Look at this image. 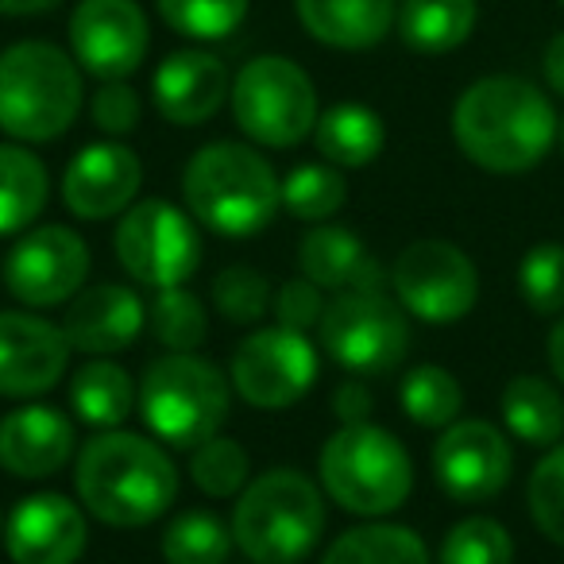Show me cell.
Masks as SVG:
<instances>
[{"mask_svg": "<svg viewBox=\"0 0 564 564\" xmlns=\"http://www.w3.org/2000/svg\"><path fill=\"white\" fill-rule=\"evenodd\" d=\"M317 371H322V360L306 333L267 325V329H251L232 348L228 383L248 406L286 410L314 391Z\"/></svg>", "mask_w": 564, "mask_h": 564, "instance_id": "obj_11", "label": "cell"}, {"mask_svg": "<svg viewBox=\"0 0 564 564\" xmlns=\"http://www.w3.org/2000/svg\"><path fill=\"white\" fill-rule=\"evenodd\" d=\"M112 248H117L120 267L132 274V282L148 291L186 286L202 267L197 220L166 197H143L128 213H120Z\"/></svg>", "mask_w": 564, "mask_h": 564, "instance_id": "obj_9", "label": "cell"}, {"mask_svg": "<svg viewBox=\"0 0 564 564\" xmlns=\"http://www.w3.org/2000/svg\"><path fill=\"white\" fill-rule=\"evenodd\" d=\"M541 70H545V82L553 94L564 97V32L553 35L545 47V55H541Z\"/></svg>", "mask_w": 564, "mask_h": 564, "instance_id": "obj_43", "label": "cell"}, {"mask_svg": "<svg viewBox=\"0 0 564 564\" xmlns=\"http://www.w3.org/2000/svg\"><path fill=\"white\" fill-rule=\"evenodd\" d=\"M4 286L28 310H51L86 291L89 243L66 225L28 228L4 256Z\"/></svg>", "mask_w": 564, "mask_h": 564, "instance_id": "obj_13", "label": "cell"}, {"mask_svg": "<svg viewBox=\"0 0 564 564\" xmlns=\"http://www.w3.org/2000/svg\"><path fill=\"white\" fill-rule=\"evenodd\" d=\"M66 35L70 55L97 82H128L151 47L148 17L135 0H78Z\"/></svg>", "mask_w": 564, "mask_h": 564, "instance_id": "obj_14", "label": "cell"}, {"mask_svg": "<svg viewBox=\"0 0 564 564\" xmlns=\"http://www.w3.org/2000/svg\"><path fill=\"white\" fill-rule=\"evenodd\" d=\"M317 340L322 352L352 376H383L406 356L410 322L406 310L383 291H340L325 302Z\"/></svg>", "mask_w": 564, "mask_h": 564, "instance_id": "obj_10", "label": "cell"}, {"mask_svg": "<svg viewBox=\"0 0 564 564\" xmlns=\"http://www.w3.org/2000/svg\"><path fill=\"white\" fill-rule=\"evenodd\" d=\"M329 495L299 468L251 476L236 495L232 541L251 564H302L325 538Z\"/></svg>", "mask_w": 564, "mask_h": 564, "instance_id": "obj_4", "label": "cell"}, {"mask_svg": "<svg viewBox=\"0 0 564 564\" xmlns=\"http://www.w3.org/2000/svg\"><path fill=\"white\" fill-rule=\"evenodd\" d=\"M348 202V182L333 163H299L282 178V209L310 225L337 217Z\"/></svg>", "mask_w": 564, "mask_h": 564, "instance_id": "obj_33", "label": "cell"}, {"mask_svg": "<svg viewBox=\"0 0 564 564\" xmlns=\"http://www.w3.org/2000/svg\"><path fill=\"white\" fill-rule=\"evenodd\" d=\"M74 55L47 40H20L0 51V132L17 143L66 135L86 105V82Z\"/></svg>", "mask_w": 564, "mask_h": 564, "instance_id": "obj_5", "label": "cell"}, {"mask_svg": "<svg viewBox=\"0 0 564 564\" xmlns=\"http://www.w3.org/2000/svg\"><path fill=\"white\" fill-rule=\"evenodd\" d=\"M437 564H514V541L495 518H460L441 541Z\"/></svg>", "mask_w": 564, "mask_h": 564, "instance_id": "obj_36", "label": "cell"}, {"mask_svg": "<svg viewBox=\"0 0 564 564\" xmlns=\"http://www.w3.org/2000/svg\"><path fill=\"white\" fill-rule=\"evenodd\" d=\"M502 422L522 445L553 448L564 437V399L541 376H514L502 387Z\"/></svg>", "mask_w": 564, "mask_h": 564, "instance_id": "obj_28", "label": "cell"}, {"mask_svg": "<svg viewBox=\"0 0 564 564\" xmlns=\"http://www.w3.org/2000/svg\"><path fill=\"white\" fill-rule=\"evenodd\" d=\"M561 9H564V0H561Z\"/></svg>", "mask_w": 564, "mask_h": 564, "instance_id": "obj_48", "label": "cell"}, {"mask_svg": "<svg viewBox=\"0 0 564 564\" xmlns=\"http://www.w3.org/2000/svg\"><path fill=\"white\" fill-rule=\"evenodd\" d=\"M371 391L360 379H345V383L333 391V414L340 417V425H356V422H371Z\"/></svg>", "mask_w": 564, "mask_h": 564, "instance_id": "obj_42", "label": "cell"}, {"mask_svg": "<svg viewBox=\"0 0 564 564\" xmlns=\"http://www.w3.org/2000/svg\"><path fill=\"white\" fill-rule=\"evenodd\" d=\"M148 329V302L120 282H101L89 291L74 294L63 317V333L74 352L117 356L135 345V337Z\"/></svg>", "mask_w": 564, "mask_h": 564, "instance_id": "obj_20", "label": "cell"}, {"mask_svg": "<svg viewBox=\"0 0 564 564\" xmlns=\"http://www.w3.org/2000/svg\"><path fill=\"white\" fill-rule=\"evenodd\" d=\"M159 17L171 32L197 43L228 40L248 20L251 0H155Z\"/></svg>", "mask_w": 564, "mask_h": 564, "instance_id": "obj_35", "label": "cell"}, {"mask_svg": "<svg viewBox=\"0 0 564 564\" xmlns=\"http://www.w3.org/2000/svg\"><path fill=\"white\" fill-rule=\"evenodd\" d=\"M143 163L128 143H86L63 171V205L78 220H109L135 205Z\"/></svg>", "mask_w": 564, "mask_h": 564, "instance_id": "obj_17", "label": "cell"}, {"mask_svg": "<svg viewBox=\"0 0 564 564\" xmlns=\"http://www.w3.org/2000/svg\"><path fill=\"white\" fill-rule=\"evenodd\" d=\"M530 518L553 545L564 549V445L556 441L530 476Z\"/></svg>", "mask_w": 564, "mask_h": 564, "instance_id": "obj_39", "label": "cell"}, {"mask_svg": "<svg viewBox=\"0 0 564 564\" xmlns=\"http://www.w3.org/2000/svg\"><path fill=\"white\" fill-rule=\"evenodd\" d=\"M322 564H430V549L410 525L364 522L337 533Z\"/></svg>", "mask_w": 564, "mask_h": 564, "instance_id": "obj_29", "label": "cell"}, {"mask_svg": "<svg viewBox=\"0 0 564 564\" xmlns=\"http://www.w3.org/2000/svg\"><path fill=\"white\" fill-rule=\"evenodd\" d=\"M78 433L55 406L28 402L0 417V468L12 479H51L74 460Z\"/></svg>", "mask_w": 564, "mask_h": 564, "instance_id": "obj_19", "label": "cell"}, {"mask_svg": "<svg viewBox=\"0 0 564 564\" xmlns=\"http://www.w3.org/2000/svg\"><path fill=\"white\" fill-rule=\"evenodd\" d=\"M86 545V507L58 491L28 495L4 522V549L12 564H78Z\"/></svg>", "mask_w": 564, "mask_h": 564, "instance_id": "obj_18", "label": "cell"}, {"mask_svg": "<svg viewBox=\"0 0 564 564\" xmlns=\"http://www.w3.org/2000/svg\"><path fill=\"white\" fill-rule=\"evenodd\" d=\"M228 78L225 63L209 51H174L159 63L155 78H151V101H155L159 117L171 120L178 128H197L220 112L228 101Z\"/></svg>", "mask_w": 564, "mask_h": 564, "instance_id": "obj_21", "label": "cell"}, {"mask_svg": "<svg viewBox=\"0 0 564 564\" xmlns=\"http://www.w3.org/2000/svg\"><path fill=\"white\" fill-rule=\"evenodd\" d=\"M476 20V0H402L394 28L417 55H448L468 43Z\"/></svg>", "mask_w": 564, "mask_h": 564, "instance_id": "obj_27", "label": "cell"}, {"mask_svg": "<svg viewBox=\"0 0 564 564\" xmlns=\"http://www.w3.org/2000/svg\"><path fill=\"white\" fill-rule=\"evenodd\" d=\"M182 202L189 217L213 236L248 240L274 220L282 182L251 143L217 140L189 155L182 171Z\"/></svg>", "mask_w": 564, "mask_h": 564, "instance_id": "obj_3", "label": "cell"}, {"mask_svg": "<svg viewBox=\"0 0 564 564\" xmlns=\"http://www.w3.org/2000/svg\"><path fill=\"white\" fill-rule=\"evenodd\" d=\"M325 314V291L317 282H310L306 274L299 279L282 282L279 294H274V317L282 329H294V333H306V329H317Z\"/></svg>", "mask_w": 564, "mask_h": 564, "instance_id": "obj_41", "label": "cell"}, {"mask_svg": "<svg viewBox=\"0 0 564 564\" xmlns=\"http://www.w3.org/2000/svg\"><path fill=\"white\" fill-rule=\"evenodd\" d=\"M0 533H4V518H0Z\"/></svg>", "mask_w": 564, "mask_h": 564, "instance_id": "obj_47", "label": "cell"}, {"mask_svg": "<svg viewBox=\"0 0 564 564\" xmlns=\"http://www.w3.org/2000/svg\"><path fill=\"white\" fill-rule=\"evenodd\" d=\"M518 291L533 314H561L564 310V248L538 243L525 251L518 267Z\"/></svg>", "mask_w": 564, "mask_h": 564, "instance_id": "obj_38", "label": "cell"}, {"mask_svg": "<svg viewBox=\"0 0 564 564\" xmlns=\"http://www.w3.org/2000/svg\"><path fill=\"white\" fill-rule=\"evenodd\" d=\"M399 402L410 422L422 430H448L464 410V391L453 371L437 368V364H422V368L406 371L399 387Z\"/></svg>", "mask_w": 564, "mask_h": 564, "instance_id": "obj_32", "label": "cell"}, {"mask_svg": "<svg viewBox=\"0 0 564 564\" xmlns=\"http://www.w3.org/2000/svg\"><path fill=\"white\" fill-rule=\"evenodd\" d=\"M561 148H564V120H561Z\"/></svg>", "mask_w": 564, "mask_h": 564, "instance_id": "obj_46", "label": "cell"}, {"mask_svg": "<svg viewBox=\"0 0 564 564\" xmlns=\"http://www.w3.org/2000/svg\"><path fill=\"white\" fill-rule=\"evenodd\" d=\"M556 112L533 82L514 74L479 78L453 105V140L487 174H525L556 140Z\"/></svg>", "mask_w": 564, "mask_h": 564, "instance_id": "obj_1", "label": "cell"}, {"mask_svg": "<svg viewBox=\"0 0 564 564\" xmlns=\"http://www.w3.org/2000/svg\"><path fill=\"white\" fill-rule=\"evenodd\" d=\"M135 410L151 437L171 448H197L217 437L232 410V383L197 352H163L143 368Z\"/></svg>", "mask_w": 564, "mask_h": 564, "instance_id": "obj_6", "label": "cell"}, {"mask_svg": "<svg viewBox=\"0 0 564 564\" xmlns=\"http://www.w3.org/2000/svg\"><path fill=\"white\" fill-rule=\"evenodd\" d=\"M299 271L322 291H383V267L345 225H314L299 240Z\"/></svg>", "mask_w": 564, "mask_h": 564, "instance_id": "obj_22", "label": "cell"}, {"mask_svg": "<svg viewBox=\"0 0 564 564\" xmlns=\"http://www.w3.org/2000/svg\"><path fill=\"white\" fill-rule=\"evenodd\" d=\"M51 197V174L28 143H0V236L28 232Z\"/></svg>", "mask_w": 564, "mask_h": 564, "instance_id": "obj_26", "label": "cell"}, {"mask_svg": "<svg viewBox=\"0 0 564 564\" xmlns=\"http://www.w3.org/2000/svg\"><path fill=\"white\" fill-rule=\"evenodd\" d=\"M78 502L105 525L143 530L178 499V464L163 441L128 430H105L74 456Z\"/></svg>", "mask_w": 564, "mask_h": 564, "instance_id": "obj_2", "label": "cell"}, {"mask_svg": "<svg viewBox=\"0 0 564 564\" xmlns=\"http://www.w3.org/2000/svg\"><path fill=\"white\" fill-rule=\"evenodd\" d=\"M514 456L491 422L456 417L433 445V476L456 502H487L507 487Z\"/></svg>", "mask_w": 564, "mask_h": 564, "instance_id": "obj_15", "label": "cell"}, {"mask_svg": "<svg viewBox=\"0 0 564 564\" xmlns=\"http://www.w3.org/2000/svg\"><path fill=\"white\" fill-rule=\"evenodd\" d=\"M159 549L166 564H228L236 541L232 525L213 510H182L163 530Z\"/></svg>", "mask_w": 564, "mask_h": 564, "instance_id": "obj_30", "label": "cell"}, {"mask_svg": "<svg viewBox=\"0 0 564 564\" xmlns=\"http://www.w3.org/2000/svg\"><path fill=\"white\" fill-rule=\"evenodd\" d=\"M63 325L32 310H0V399H40L70 368Z\"/></svg>", "mask_w": 564, "mask_h": 564, "instance_id": "obj_16", "label": "cell"}, {"mask_svg": "<svg viewBox=\"0 0 564 564\" xmlns=\"http://www.w3.org/2000/svg\"><path fill=\"white\" fill-rule=\"evenodd\" d=\"M391 286L399 306L425 325H453L471 314L479 299V271L448 240H414L394 259Z\"/></svg>", "mask_w": 564, "mask_h": 564, "instance_id": "obj_12", "label": "cell"}, {"mask_svg": "<svg viewBox=\"0 0 564 564\" xmlns=\"http://www.w3.org/2000/svg\"><path fill=\"white\" fill-rule=\"evenodd\" d=\"M189 479L202 495L209 499H232L248 487L251 460L243 453L240 441L232 437H209L205 445L189 448Z\"/></svg>", "mask_w": 564, "mask_h": 564, "instance_id": "obj_34", "label": "cell"}, {"mask_svg": "<svg viewBox=\"0 0 564 564\" xmlns=\"http://www.w3.org/2000/svg\"><path fill=\"white\" fill-rule=\"evenodd\" d=\"M213 306L232 325H259L274 310L271 282L248 263H232L213 279Z\"/></svg>", "mask_w": 564, "mask_h": 564, "instance_id": "obj_37", "label": "cell"}, {"mask_svg": "<svg viewBox=\"0 0 564 564\" xmlns=\"http://www.w3.org/2000/svg\"><path fill=\"white\" fill-rule=\"evenodd\" d=\"M549 368H553V376L564 383V317L553 325V333H549Z\"/></svg>", "mask_w": 564, "mask_h": 564, "instance_id": "obj_45", "label": "cell"}, {"mask_svg": "<svg viewBox=\"0 0 564 564\" xmlns=\"http://www.w3.org/2000/svg\"><path fill=\"white\" fill-rule=\"evenodd\" d=\"M148 329L166 352H197L209 337V310L186 286H166L151 299Z\"/></svg>", "mask_w": 564, "mask_h": 564, "instance_id": "obj_31", "label": "cell"}, {"mask_svg": "<svg viewBox=\"0 0 564 564\" xmlns=\"http://www.w3.org/2000/svg\"><path fill=\"white\" fill-rule=\"evenodd\" d=\"M322 491L356 518H387L414 491V460L391 430L376 422L340 425L317 460Z\"/></svg>", "mask_w": 564, "mask_h": 564, "instance_id": "obj_7", "label": "cell"}, {"mask_svg": "<svg viewBox=\"0 0 564 564\" xmlns=\"http://www.w3.org/2000/svg\"><path fill=\"white\" fill-rule=\"evenodd\" d=\"M89 117H94V124L101 128L105 135L120 140V135L140 128L143 101L128 82H101V89H97L94 101H89Z\"/></svg>", "mask_w": 564, "mask_h": 564, "instance_id": "obj_40", "label": "cell"}, {"mask_svg": "<svg viewBox=\"0 0 564 564\" xmlns=\"http://www.w3.org/2000/svg\"><path fill=\"white\" fill-rule=\"evenodd\" d=\"M0 279H4V274H0Z\"/></svg>", "mask_w": 564, "mask_h": 564, "instance_id": "obj_49", "label": "cell"}, {"mask_svg": "<svg viewBox=\"0 0 564 564\" xmlns=\"http://www.w3.org/2000/svg\"><path fill=\"white\" fill-rule=\"evenodd\" d=\"M314 143L322 151L325 163L340 166V171H360L379 159L387 143L383 117L360 101H337L317 117Z\"/></svg>", "mask_w": 564, "mask_h": 564, "instance_id": "obj_25", "label": "cell"}, {"mask_svg": "<svg viewBox=\"0 0 564 564\" xmlns=\"http://www.w3.org/2000/svg\"><path fill=\"white\" fill-rule=\"evenodd\" d=\"M135 379L112 356H94L70 376V410L82 425L105 433L124 430L128 414L135 410Z\"/></svg>", "mask_w": 564, "mask_h": 564, "instance_id": "obj_24", "label": "cell"}, {"mask_svg": "<svg viewBox=\"0 0 564 564\" xmlns=\"http://www.w3.org/2000/svg\"><path fill=\"white\" fill-rule=\"evenodd\" d=\"M232 120L259 148H299L317 128L314 78L286 55H259L243 63L228 89Z\"/></svg>", "mask_w": 564, "mask_h": 564, "instance_id": "obj_8", "label": "cell"}, {"mask_svg": "<svg viewBox=\"0 0 564 564\" xmlns=\"http://www.w3.org/2000/svg\"><path fill=\"white\" fill-rule=\"evenodd\" d=\"M294 12L322 47L371 51L391 35L399 0H294Z\"/></svg>", "mask_w": 564, "mask_h": 564, "instance_id": "obj_23", "label": "cell"}, {"mask_svg": "<svg viewBox=\"0 0 564 564\" xmlns=\"http://www.w3.org/2000/svg\"><path fill=\"white\" fill-rule=\"evenodd\" d=\"M58 0H0V17H43Z\"/></svg>", "mask_w": 564, "mask_h": 564, "instance_id": "obj_44", "label": "cell"}]
</instances>
